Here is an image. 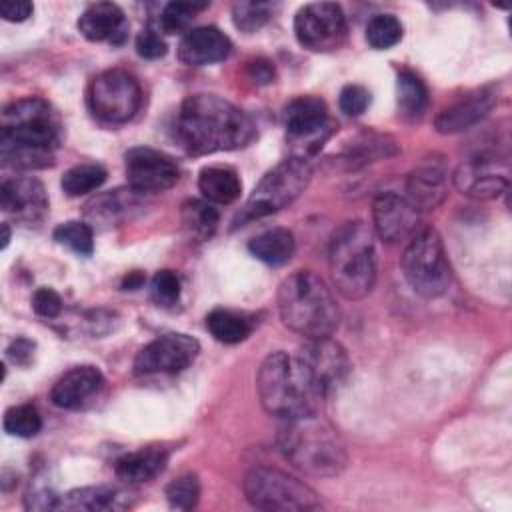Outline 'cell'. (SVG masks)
Returning <instances> with one entry per match:
<instances>
[{"mask_svg": "<svg viewBox=\"0 0 512 512\" xmlns=\"http://www.w3.org/2000/svg\"><path fill=\"white\" fill-rule=\"evenodd\" d=\"M200 496V482L196 474H182L166 486V500L170 508L190 510L196 506Z\"/></svg>", "mask_w": 512, "mask_h": 512, "instance_id": "39", "label": "cell"}, {"mask_svg": "<svg viewBox=\"0 0 512 512\" xmlns=\"http://www.w3.org/2000/svg\"><path fill=\"white\" fill-rule=\"evenodd\" d=\"M200 344L196 338L182 332H168L148 342L134 358L138 376L176 374L186 370L198 356Z\"/></svg>", "mask_w": 512, "mask_h": 512, "instance_id": "13", "label": "cell"}, {"mask_svg": "<svg viewBox=\"0 0 512 512\" xmlns=\"http://www.w3.org/2000/svg\"><path fill=\"white\" fill-rule=\"evenodd\" d=\"M124 170L132 190L138 194L164 192L178 182L176 162L154 148H130L124 156Z\"/></svg>", "mask_w": 512, "mask_h": 512, "instance_id": "15", "label": "cell"}, {"mask_svg": "<svg viewBox=\"0 0 512 512\" xmlns=\"http://www.w3.org/2000/svg\"><path fill=\"white\" fill-rule=\"evenodd\" d=\"M180 146L194 156L228 152L252 142L256 126L236 104L216 94L188 96L174 122Z\"/></svg>", "mask_w": 512, "mask_h": 512, "instance_id": "1", "label": "cell"}, {"mask_svg": "<svg viewBox=\"0 0 512 512\" xmlns=\"http://www.w3.org/2000/svg\"><path fill=\"white\" fill-rule=\"evenodd\" d=\"M322 396L334 392L350 372V360L346 350L330 336L308 338L296 354Z\"/></svg>", "mask_w": 512, "mask_h": 512, "instance_id": "14", "label": "cell"}, {"mask_svg": "<svg viewBox=\"0 0 512 512\" xmlns=\"http://www.w3.org/2000/svg\"><path fill=\"white\" fill-rule=\"evenodd\" d=\"M106 176H108V172L104 166L92 164V162H82L64 172L60 186L68 196H82V194H88V192L100 188L106 182Z\"/></svg>", "mask_w": 512, "mask_h": 512, "instance_id": "31", "label": "cell"}, {"mask_svg": "<svg viewBox=\"0 0 512 512\" xmlns=\"http://www.w3.org/2000/svg\"><path fill=\"white\" fill-rule=\"evenodd\" d=\"M294 32L304 48L328 52L344 42L346 16L334 2H312L296 12Z\"/></svg>", "mask_w": 512, "mask_h": 512, "instance_id": "12", "label": "cell"}, {"mask_svg": "<svg viewBox=\"0 0 512 512\" xmlns=\"http://www.w3.org/2000/svg\"><path fill=\"white\" fill-rule=\"evenodd\" d=\"M198 190L210 204H230L240 196L242 182L230 166H206L200 170Z\"/></svg>", "mask_w": 512, "mask_h": 512, "instance_id": "25", "label": "cell"}, {"mask_svg": "<svg viewBox=\"0 0 512 512\" xmlns=\"http://www.w3.org/2000/svg\"><path fill=\"white\" fill-rule=\"evenodd\" d=\"M494 106V96L490 92H476L470 94L448 108H444L436 120L434 126L440 134H456L462 132L474 124H478L482 118L488 116V112Z\"/></svg>", "mask_w": 512, "mask_h": 512, "instance_id": "23", "label": "cell"}, {"mask_svg": "<svg viewBox=\"0 0 512 512\" xmlns=\"http://www.w3.org/2000/svg\"><path fill=\"white\" fill-rule=\"evenodd\" d=\"M168 462L166 448L160 446H148L134 452H128L116 460L114 472L120 480L128 484L148 482L154 476H158Z\"/></svg>", "mask_w": 512, "mask_h": 512, "instance_id": "24", "label": "cell"}, {"mask_svg": "<svg viewBox=\"0 0 512 512\" xmlns=\"http://www.w3.org/2000/svg\"><path fill=\"white\" fill-rule=\"evenodd\" d=\"M206 328L218 342L238 344V342H242L250 336L252 320L242 312H234V310H226V308H214L206 316Z\"/></svg>", "mask_w": 512, "mask_h": 512, "instance_id": "30", "label": "cell"}, {"mask_svg": "<svg viewBox=\"0 0 512 512\" xmlns=\"http://www.w3.org/2000/svg\"><path fill=\"white\" fill-rule=\"evenodd\" d=\"M136 52L146 60H156L166 54V42L154 28H144L136 38Z\"/></svg>", "mask_w": 512, "mask_h": 512, "instance_id": "42", "label": "cell"}, {"mask_svg": "<svg viewBox=\"0 0 512 512\" xmlns=\"http://www.w3.org/2000/svg\"><path fill=\"white\" fill-rule=\"evenodd\" d=\"M338 104L346 116H360L370 104V92L360 84H348L340 90Z\"/></svg>", "mask_w": 512, "mask_h": 512, "instance_id": "41", "label": "cell"}, {"mask_svg": "<svg viewBox=\"0 0 512 512\" xmlns=\"http://www.w3.org/2000/svg\"><path fill=\"white\" fill-rule=\"evenodd\" d=\"M276 4L272 2H236L232 6L234 26L246 34L260 30L274 14Z\"/></svg>", "mask_w": 512, "mask_h": 512, "instance_id": "36", "label": "cell"}, {"mask_svg": "<svg viewBox=\"0 0 512 512\" xmlns=\"http://www.w3.org/2000/svg\"><path fill=\"white\" fill-rule=\"evenodd\" d=\"M312 168L308 160L290 156L268 170L248 196L244 208L238 212L234 226H242L250 220L270 216L290 206L310 184Z\"/></svg>", "mask_w": 512, "mask_h": 512, "instance_id": "7", "label": "cell"}, {"mask_svg": "<svg viewBox=\"0 0 512 512\" xmlns=\"http://www.w3.org/2000/svg\"><path fill=\"white\" fill-rule=\"evenodd\" d=\"M372 226L376 236L384 242L408 240L418 226V210L406 200V196L394 192H382L372 204Z\"/></svg>", "mask_w": 512, "mask_h": 512, "instance_id": "18", "label": "cell"}, {"mask_svg": "<svg viewBox=\"0 0 512 512\" xmlns=\"http://www.w3.org/2000/svg\"><path fill=\"white\" fill-rule=\"evenodd\" d=\"M144 282V276L140 274V272H130L126 278H124V282H122V288H130V290H134V288H138L140 284Z\"/></svg>", "mask_w": 512, "mask_h": 512, "instance_id": "47", "label": "cell"}, {"mask_svg": "<svg viewBox=\"0 0 512 512\" xmlns=\"http://www.w3.org/2000/svg\"><path fill=\"white\" fill-rule=\"evenodd\" d=\"M34 6L26 0H16V2H4L0 6V14L8 22H24L32 14Z\"/></svg>", "mask_w": 512, "mask_h": 512, "instance_id": "46", "label": "cell"}, {"mask_svg": "<svg viewBox=\"0 0 512 512\" xmlns=\"http://www.w3.org/2000/svg\"><path fill=\"white\" fill-rule=\"evenodd\" d=\"M138 206L136 190H110L86 204V216L92 222L114 224L124 218L132 208Z\"/></svg>", "mask_w": 512, "mask_h": 512, "instance_id": "27", "label": "cell"}, {"mask_svg": "<svg viewBox=\"0 0 512 512\" xmlns=\"http://www.w3.org/2000/svg\"><path fill=\"white\" fill-rule=\"evenodd\" d=\"M102 386L104 376L96 366H74L56 380L50 390V400L64 410H82L94 402Z\"/></svg>", "mask_w": 512, "mask_h": 512, "instance_id": "19", "label": "cell"}, {"mask_svg": "<svg viewBox=\"0 0 512 512\" xmlns=\"http://www.w3.org/2000/svg\"><path fill=\"white\" fill-rule=\"evenodd\" d=\"M276 442L282 456L308 476H338L348 462L340 434L318 412L286 418L278 428Z\"/></svg>", "mask_w": 512, "mask_h": 512, "instance_id": "3", "label": "cell"}, {"mask_svg": "<svg viewBox=\"0 0 512 512\" xmlns=\"http://www.w3.org/2000/svg\"><path fill=\"white\" fill-rule=\"evenodd\" d=\"M452 182L468 198L492 200L508 190V168L500 166L496 158L478 156L462 162L452 172Z\"/></svg>", "mask_w": 512, "mask_h": 512, "instance_id": "16", "label": "cell"}, {"mask_svg": "<svg viewBox=\"0 0 512 512\" xmlns=\"http://www.w3.org/2000/svg\"><path fill=\"white\" fill-rule=\"evenodd\" d=\"M448 170L442 160H426L406 180V200L420 210H434L448 196Z\"/></svg>", "mask_w": 512, "mask_h": 512, "instance_id": "20", "label": "cell"}, {"mask_svg": "<svg viewBox=\"0 0 512 512\" xmlns=\"http://www.w3.org/2000/svg\"><path fill=\"white\" fill-rule=\"evenodd\" d=\"M122 496L110 486H82L62 496L60 508L64 510H116L122 508Z\"/></svg>", "mask_w": 512, "mask_h": 512, "instance_id": "28", "label": "cell"}, {"mask_svg": "<svg viewBox=\"0 0 512 512\" xmlns=\"http://www.w3.org/2000/svg\"><path fill=\"white\" fill-rule=\"evenodd\" d=\"M34 350H36V344H34L32 340L20 336V338H14V340L10 342V346L6 348V354H8V358H10L14 364H18V366H28L30 360H32V356H34Z\"/></svg>", "mask_w": 512, "mask_h": 512, "instance_id": "44", "label": "cell"}, {"mask_svg": "<svg viewBox=\"0 0 512 512\" xmlns=\"http://www.w3.org/2000/svg\"><path fill=\"white\" fill-rule=\"evenodd\" d=\"M78 32L90 42L122 44L128 36V22L118 4L96 2L90 4L78 18Z\"/></svg>", "mask_w": 512, "mask_h": 512, "instance_id": "22", "label": "cell"}, {"mask_svg": "<svg viewBox=\"0 0 512 512\" xmlns=\"http://www.w3.org/2000/svg\"><path fill=\"white\" fill-rule=\"evenodd\" d=\"M182 224L190 236L208 240L218 228V210L206 200H188L182 206Z\"/></svg>", "mask_w": 512, "mask_h": 512, "instance_id": "32", "label": "cell"}, {"mask_svg": "<svg viewBox=\"0 0 512 512\" xmlns=\"http://www.w3.org/2000/svg\"><path fill=\"white\" fill-rule=\"evenodd\" d=\"M278 312L284 326L306 340L332 336L340 322L332 290L312 270H298L280 284Z\"/></svg>", "mask_w": 512, "mask_h": 512, "instance_id": "5", "label": "cell"}, {"mask_svg": "<svg viewBox=\"0 0 512 512\" xmlns=\"http://www.w3.org/2000/svg\"><path fill=\"white\" fill-rule=\"evenodd\" d=\"M150 294L158 306H172L180 298V278L172 270H160L150 282Z\"/></svg>", "mask_w": 512, "mask_h": 512, "instance_id": "40", "label": "cell"}, {"mask_svg": "<svg viewBox=\"0 0 512 512\" xmlns=\"http://www.w3.org/2000/svg\"><path fill=\"white\" fill-rule=\"evenodd\" d=\"M396 154V144L388 136L380 134H362L354 142L346 144L340 158L346 162L348 168L366 166L368 162L388 158Z\"/></svg>", "mask_w": 512, "mask_h": 512, "instance_id": "29", "label": "cell"}, {"mask_svg": "<svg viewBox=\"0 0 512 512\" xmlns=\"http://www.w3.org/2000/svg\"><path fill=\"white\" fill-rule=\"evenodd\" d=\"M248 76L250 80H254L256 84H270L274 82V76H276V70L272 66L270 60H264V58H256L252 62H248Z\"/></svg>", "mask_w": 512, "mask_h": 512, "instance_id": "45", "label": "cell"}, {"mask_svg": "<svg viewBox=\"0 0 512 512\" xmlns=\"http://www.w3.org/2000/svg\"><path fill=\"white\" fill-rule=\"evenodd\" d=\"M10 242V226L4 222L2 224V248H6Z\"/></svg>", "mask_w": 512, "mask_h": 512, "instance_id": "48", "label": "cell"}, {"mask_svg": "<svg viewBox=\"0 0 512 512\" xmlns=\"http://www.w3.org/2000/svg\"><path fill=\"white\" fill-rule=\"evenodd\" d=\"M0 208L16 222L36 224L48 212V194L36 178H8L0 184Z\"/></svg>", "mask_w": 512, "mask_h": 512, "instance_id": "17", "label": "cell"}, {"mask_svg": "<svg viewBox=\"0 0 512 512\" xmlns=\"http://www.w3.org/2000/svg\"><path fill=\"white\" fill-rule=\"evenodd\" d=\"M230 38L216 26H198L188 30L178 44V58L186 66H206L228 58Z\"/></svg>", "mask_w": 512, "mask_h": 512, "instance_id": "21", "label": "cell"}, {"mask_svg": "<svg viewBox=\"0 0 512 512\" xmlns=\"http://www.w3.org/2000/svg\"><path fill=\"white\" fill-rule=\"evenodd\" d=\"M54 240L80 256H90L94 250V234L86 222L70 220L54 230Z\"/></svg>", "mask_w": 512, "mask_h": 512, "instance_id": "37", "label": "cell"}, {"mask_svg": "<svg viewBox=\"0 0 512 512\" xmlns=\"http://www.w3.org/2000/svg\"><path fill=\"white\" fill-rule=\"evenodd\" d=\"M402 38V24L392 14H376L366 24V42L374 50H388Z\"/></svg>", "mask_w": 512, "mask_h": 512, "instance_id": "34", "label": "cell"}, {"mask_svg": "<svg viewBox=\"0 0 512 512\" xmlns=\"http://www.w3.org/2000/svg\"><path fill=\"white\" fill-rule=\"evenodd\" d=\"M32 308L42 318H56L62 312V298L52 288H38L32 294Z\"/></svg>", "mask_w": 512, "mask_h": 512, "instance_id": "43", "label": "cell"}, {"mask_svg": "<svg viewBox=\"0 0 512 512\" xmlns=\"http://www.w3.org/2000/svg\"><path fill=\"white\" fill-rule=\"evenodd\" d=\"M400 264L406 282L422 298H438L450 286V264L434 228L422 226L408 238Z\"/></svg>", "mask_w": 512, "mask_h": 512, "instance_id": "8", "label": "cell"}, {"mask_svg": "<svg viewBox=\"0 0 512 512\" xmlns=\"http://www.w3.org/2000/svg\"><path fill=\"white\" fill-rule=\"evenodd\" d=\"M246 500L260 510H318L322 504L318 494L302 480L276 470L258 466L246 472L242 482Z\"/></svg>", "mask_w": 512, "mask_h": 512, "instance_id": "9", "label": "cell"}, {"mask_svg": "<svg viewBox=\"0 0 512 512\" xmlns=\"http://www.w3.org/2000/svg\"><path fill=\"white\" fill-rule=\"evenodd\" d=\"M4 430L10 436L32 438L42 430V416L32 404H18L6 410Z\"/></svg>", "mask_w": 512, "mask_h": 512, "instance_id": "35", "label": "cell"}, {"mask_svg": "<svg viewBox=\"0 0 512 512\" xmlns=\"http://www.w3.org/2000/svg\"><path fill=\"white\" fill-rule=\"evenodd\" d=\"M208 4H198V2H170L162 8L158 24L160 30L166 34H178L184 32L194 16L204 10Z\"/></svg>", "mask_w": 512, "mask_h": 512, "instance_id": "38", "label": "cell"}, {"mask_svg": "<svg viewBox=\"0 0 512 512\" xmlns=\"http://www.w3.org/2000/svg\"><path fill=\"white\" fill-rule=\"evenodd\" d=\"M262 408L282 420L318 412L324 398L298 356L282 350L270 352L256 376Z\"/></svg>", "mask_w": 512, "mask_h": 512, "instance_id": "4", "label": "cell"}, {"mask_svg": "<svg viewBox=\"0 0 512 512\" xmlns=\"http://www.w3.org/2000/svg\"><path fill=\"white\" fill-rule=\"evenodd\" d=\"M330 276L336 290L348 300L368 296L376 282L374 232L362 220L342 224L330 242Z\"/></svg>", "mask_w": 512, "mask_h": 512, "instance_id": "6", "label": "cell"}, {"mask_svg": "<svg viewBox=\"0 0 512 512\" xmlns=\"http://www.w3.org/2000/svg\"><path fill=\"white\" fill-rule=\"evenodd\" d=\"M396 92H398V108L404 116L416 118L424 112L428 104V90L420 76H416L410 70H402L396 80Z\"/></svg>", "mask_w": 512, "mask_h": 512, "instance_id": "33", "label": "cell"}, {"mask_svg": "<svg viewBox=\"0 0 512 512\" xmlns=\"http://www.w3.org/2000/svg\"><path fill=\"white\" fill-rule=\"evenodd\" d=\"M248 250L250 254L270 266H280L286 264L294 250H296V242L290 230L286 228H270L260 232L258 236H254L248 242Z\"/></svg>", "mask_w": 512, "mask_h": 512, "instance_id": "26", "label": "cell"}, {"mask_svg": "<svg viewBox=\"0 0 512 512\" xmlns=\"http://www.w3.org/2000/svg\"><path fill=\"white\" fill-rule=\"evenodd\" d=\"M88 102L94 116L102 122L124 124L138 112L142 104V90L130 72L112 68L92 80Z\"/></svg>", "mask_w": 512, "mask_h": 512, "instance_id": "11", "label": "cell"}, {"mask_svg": "<svg viewBox=\"0 0 512 512\" xmlns=\"http://www.w3.org/2000/svg\"><path fill=\"white\" fill-rule=\"evenodd\" d=\"M62 124L56 110L42 98H20L2 110L0 158L18 170L46 168L54 162Z\"/></svg>", "mask_w": 512, "mask_h": 512, "instance_id": "2", "label": "cell"}, {"mask_svg": "<svg viewBox=\"0 0 512 512\" xmlns=\"http://www.w3.org/2000/svg\"><path fill=\"white\" fill-rule=\"evenodd\" d=\"M286 138L292 156L308 160L332 136L336 124L328 116L326 104L316 96H298L290 100L282 112Z\"/></svg>", "mask_w": 512, "mask_h": 512, "instance_id": "10", "label": "cell"}]
</instances>
